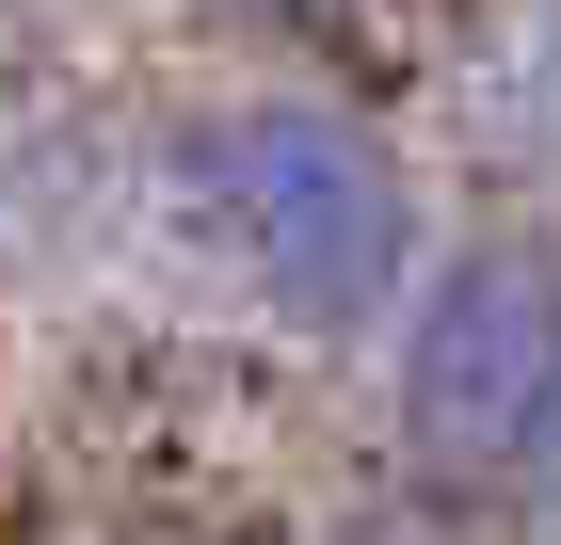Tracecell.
Returning a JSON list of instances; mask_svg holds the SVG:
<instances>
[{
	"instance_id": "6da1fadb",
	"label": "cell",
	"mask_w": 561,
	"mask_h": 545,
	"mask_svg": "<svg viewBox=\"0 0 561 545\" xmlns=\"http://www.w3.org/2000/svg\"><path fill=\"white\" fill-rule=\"evenodd\" d=\"M176 209H193V241L241 273L257 321L321 337V353L401 337V305H417V273H433L417 161H401L353 96H305V81L209 96V113L176 128Z\"/></svg>"
},
{
	"instance_id": "7a4b0ae2",
	"label": "cell",
	"mask_w": 561,
	"mask_h": 545,
	"mask_svg": "<svg viewBox=\"0 0 561 545\" xmlns=\"http://www.w3.org/2000/svg\"><path fill=\"white\" fill-rule=\"evenodd\" d=\"M386 450L433 513H529L561 450V241L466 225L433 241L417 305L386 337Z\"/></svg>"
},
{
	"instance_id": "3957f363",
	"label": "cell",
	"mask_w": 561,
	"mask_h": 545,
	"mask_svg": "<svg viewBox=\"0 0 561 545\" xmlns=\"http://www.w3.org/2000/svg\"><path fill=\"white\" fill-rule=\"evenodd\" d=\"M209 16H241V33H321V16H353V0H209Z\"/></svg>"
},
{
	"instance_id": "277c9868",
	"label": "cell",
	"mask_w": 561,
	"mask_h": 545,
	"mask_svg": "<svg viewBox=\"0 0 561 545\" xmlns=\"http://www.w3.org/2000/svg\"><path fill=\"white\" fill-rule=\"evenodd\" d=\"M529 545H561V450H546V481H529Z\"/></svg>"
},
{
	"instance_id": "5b68a950",
	"label": "cell",
	"mask_w": 561,
	"mask_h": 545,
	"mask_svg": "<svg viewBox=\"0 0 561 545\" xmlns=\"http://www.w3.org/2000/svg\"><path fill=\"white\" fill-rule=\"evenodd\" d=\"M546 113H561V0H546Z\"/></svg>"
}]
</instances>
